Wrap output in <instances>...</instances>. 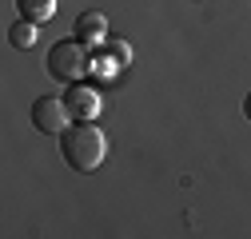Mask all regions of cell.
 <instances>
[{"mask_svg": "<svg viewBox=\"0 0 251 239\" xmlns=\"http://www.w3.org/2000/svg\"><path fill=\"white\" fill-rule=\"evenodd\" d=\"M60 156H64V164L72 171H96L108 156V140L92 120H76L60 136Z\"/></svg>", "mask_w": 251, "mask_h": 239, "instance_id": "1", "label": "cell"}, {"mask_svg": "<svg viewBox=\"0 0 251 239\" xmlns=\"http://www.w3.org/2000/svg\"><path fill=\"white\" fill-rule=\"evenodd\" d=\"M84 72H88L84 40H56L48 48V76L64 80V84H76V80H84Z\"/></svg>", "mask_w": 251, "mask_h": 239, "instance_id": "2", "label": "cell"}, {"mask_svg": "<svg viewBox=\"0 0 251 239\" xmlns=\"http://www.w3.org/2000/svg\"><path fill=\"white\" fill-rule=\"evenodd\" d=\"M68 120H72V112H68L64 96H60V100H56V96H40V100L32 104V128L44 132V136H64Z\"/></svg>", "mask_w": 251, "mask_h": 239, "instance_id": "3", "label": "cell"}, {"mask_svg": "<svg viewBox=\"0 0 251 239\" xmlns=\"http://www.w3.org/2000/svg\"><path fill=\"white\" fill-rule=\"evenodd\" d=\"M64 104H68V112H72V120H96V112H100V96L92 92L88 84H68V92H64Z\"/></svg>", "mask_w": 251, "mask_h": 239, "instance_id": "4", "label": "cell"}, {"mask_svg": "<svg viewBox=\"0 0 251 239\" xmlns=\"http://www.w3.org/2000/svg\"><path fill=\"white\" fill-rule=\"evenodd\" d=\"M104 36H108V20H104L100 12H80V16H76V40L100 44Z\"/></svg>", "mask_w": 251, "mask_h": 239, "instance_id": "5", "label": "cell"}, {"mask_svg": "<svg viewBox=\"0 0 251 239\" xmlns=\"http://www.w3.org/2000/svg\"><path fill=\"white\" fill-rule=\"evenodd\" d=\"M16 8H20L24 20L40 24V20H48V16L56 12V0H16Z\"/></svg>", "mask_w": 251, "mask_h": 239, "instance_id": "6", "label": "cell"}, {"mask_svg": "<svg viewBox=\"0 0 251 239\" xmlns=\"http://www.w3.org/2000/svg\"><path fill=\"white\" fill-rule=\"evenodd\" d=\"M8 44H12V48H32V44H36V24L20 16V20L8 28Z\"/></svg>", "mask_w": 251, "mask_h": 239, "instance_id": "7", "label": "cell"}, {"mask_svg": "<svg viewBox=\"0 0 251 239\" xmlns=\"http://www.w3.org/2000/svg\"><path fill=\"white\" fill-rule=\"evenodd\" d=\"M243 116L251 120V92H247V100H243Z\"/></svg>", "mask_w": 251, "mask_h": 239, "instance_id": "8", "label": "cell"}]
</instances>
